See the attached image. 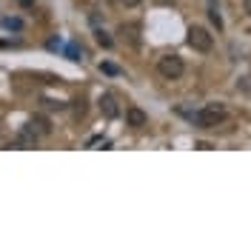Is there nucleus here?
<instances>
[{
	"label": "nucleus",
	"mask_w": 251,
	"mask_h": 251,
	"mask_svg": "<svg viewBox=\"0 0 251 251\" xmlns=\"http://www.w3.org/2000/svg\"><path fill=\"white\" fill-rule=\"evenodd\" d=\"M3 26H6L9 31H20V29H23V23H20L17 17H6V20H3Z\"/></svg>",
	"instance_id": "obj_11"
},
{
	"label": "nucleus",
	"mask_w": 251,
	"mask_h": 251,
	"mask_svg": "<svg viewBox=\"0 0 251 251\" xmlns=\"http://www.w3.org/2000/svg\"><path fill=\"white\" fill-rule=\"evenodd\" d=\"M94 37H97V43H100L103 49H111V46H114V40H111V37H109V34H106L103 29H97V31H94Z\"/></svg>",
	"instance_id": "obj_10"
},
{
	"label": "nucleus",
	"mask_w": 251,
	"mask_h": 251,
	"mask_svg": "<svg viewBox=\"0 0 251 251\" xmlns=\"http://www.w3.org/2000/svg\"><path fill=\"white\" fill-rule=\"evenodd\" d=\"M188 46L194 49V51H211V46H214V37L208 34V29H203V26H191L188 29Z\"/></svg>",
	"instance_id": "obj_3"
},
{
	"label": "nucleus",
	"mask_w": 251,
	"mask_h": 251,
	"mask_svg": "<svg viewBox=\"0 0 251 251\" xmlns=\"http://www.w3.org/2000/svg\"><path fill=\"white\" fill-rule=\"evenodd\" d=\"M243 9H246V12L251 15V0H243Z\"/></svg>",
	"instance_id": "obj_15"
},
{
	"label": "nucleus",
	"mask_w": 251,
	"mask_h": 251,
	"mask_svg": "<svg viewBox=\"0 0 251 251\" xmlns=\"http://www.w3.org/2000/svg\"><path fill=\"white\" fill-rule=\"evenodd\" d=\"M100 72H106V75H120V69H117L114 63H100Z\"/></svg>",
	"instance_id": "obj_13"
},
{
	"label": "nucleus",
	"mask_w": 251,
	"mask_h": 251,
	"mask_svg": "<svg viewBox=\"0 0 251 251\" xmlns=\"http://www.w3.org/2000/svg\"><path fill=\"white\" fill-rule=\"evenodd\" d=\"M226 117H228V111H226L223 103H208V106L191 114V123L197 128H217L220 123H226Z\"/></svg>",
	"instance_id": "obj_1"
},
{
	"label": "nucleus",
	"mask_w": 251,
	"mask_h": 251,
	"mask_svg": "<svg viewBox=\"0 0 251 251\" xmlns=\"http://www.w3.org/2000/svg\"><path fill=\"white\" fill-rule=\"evenodd\" d=\"M157 72H160V77H166V80L183 77V72H186L183 57H177V54H163V57L157 60Z\"/></svg>",
	"instance_id": "obj_2"
},
{
	"label": "nucleus",
	"mask_w": 251,
	"mask_h": 251,
	"mask_svg": "<svg viewBox=\"0 0 251 251\" xmlns=\"http://www.w3.org/2000/svg\"><path fill=\"white\" fill-rule=\"evenodd\" d=\"M117 37H120V43L137 49V46H140V40H143L140 23H120V26H117Z\"/></svg>",
	"instance_id": "obj_4"
},
{
	"label": "nucleus",
	"mask_w": 251,
	"mask_h": 251,
	"mask_svg": "<svg viewBox=\"0 0 251 251\" xmlns=\"http://www.w3.org/2000/svg\"><path fill=\"white\" fill-rule=\"evenodd\" d=\"M100 111H103V117H109V120H114V117L120 114V106H117V97L106 92L103 97H100Z\"/></svg>",
	"instance_id": "obj_6"
},
{
	"label": "nucleus",
	"mask_w": 251,
	"mask_h": 251,
	"mask_svg": "<svg viewBox=\"0 0 251 251\" xmlns=\"http://www.w3.org/2000/svg\"><path fill=\"white\" fill-rule=\"evenodd\" d=\"M208 17H211V23L217 26V31L223 29V15H220V3L217 0H208Z\"/></svg>",
	"instance_id": "obj_9"
},
{
	"label": "nucleus",
	"mask_w": 251,
	"mask_h": 251,
	"mask_svg": "<svg viewBox=\"0 0 251 251\" xmlns=\"http://www.w3.org/2000/svg\"><path fill=\"white\" fill-rule=\"evenodd\" d=\"M17 146H20V149H34V146H37V134H34L31 128H23V131L17 134Z\"/></svg>",
	"instance_id": "obj_8"
},
{
	"label": "nucleus",
	"mask_w": 251,
	"mask_h": 251,
	"mask_svg": "<svg viewBox=\"0 0 251 251\" xmlns=\"http://www.w3.org/2000/svg\"><path fill=\"white\" fill-rule=\"evenodd\" d=\"M126 126H131V128H146L149 126V114L137 106H131V109L126 111Z\"/></svg>",
	"instance_id": "obj_5"
},
{
	"label": "nucleus",
	"mask_w": 251,
	"mask_h": 251,
	"mask_svg": "<svg viewBox=\"0 0 251 251\" xmlns=\"http://www.w3.org/2000/svg\"><path fill=\"white\" fill-rule=\"evenodd\" d=\"M29 128L37 134V137H46V134H51V126H49L46 117H31V120H29Z\"/></svg>",
	"instance_id": "obj_7"
},
{
	"label": "nucleus",
	"mask_w": 251,
	"mask_h": 251,
	"mask_svg": "<svg viewBox=\"0 0 251 251\" xmlns=\"http://www.w3.org/2000/svg\"><path fill=\"white\" fill-rule=\"evenodd\" d=\"M120 3H123L126 9H134V6H140L143 0H120Z\"/></svg>",
	"instance_id": "obj_14"
},
{
	"label": "nucleus",
	"mask_w": 251,
	"mask_h": 251,
	"mask_svg": "<svg viewBox=\"0 0 251 251\" xmlns=\"http://www.w3.org/2000/svg\"><path fill=\"white\" fill-rule=\"evenodd\" d=\"M66 54H69V60H83V57H80V49L75 46V43H69V46H66Z\"/></svg>",
	"instance_id": "obj_12"
}]
</instances>
